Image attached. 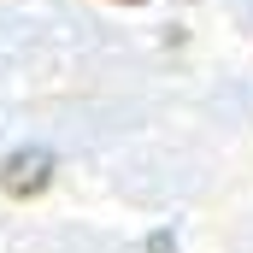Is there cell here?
<instances>
[{
	"label": "cell",
	"mask_w": 253,
	"mask_h": 253,
	"mask_svg": "<svg viewBox=\"0 0 253 253\" xmlns=\"http://www.w3.org/2000/svg\"><path fill=\"white\" fill-rule=\"evenodd\" d=\"M47 183H53V153L47 147H18L0 165V189L12 200H36V194H47Z\"/></svg>",
	"instance_id": "6da1fadb"
},
{
	"label": "cell",
	"mask_w": 253,
	"mask_h": 253,
	"mask_svg": "<svg viewBox=\"0 0 253 253\" xmlns=\"http://www.w3.org/2000/svg\"><path fill=\"white\" fill-rule=\"evenodd\" d=\"M147 253H177V242H171V230H153V236H147Z\"/></svg>",
	"instance_id": "7a4b0ae2"
},
{
	"label": "cell",
	"mask_w": 253,
	"mask_h": 253,
	"mask_svg": "<svg viewBox=\"0 0 253 253\" xmlns=\"http://www.w3.org/2000/svg\"><path fill=\"white\" fill-rule=\"evenodd\" d=\"M124 6H141V0H124Z\"/></svg>",
	"instance_id": "3957f363"
}]
</instances>
